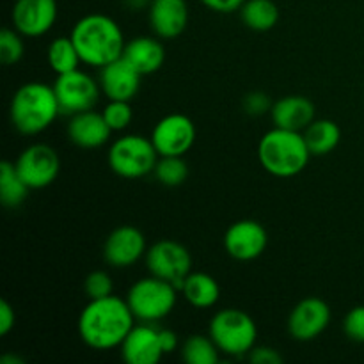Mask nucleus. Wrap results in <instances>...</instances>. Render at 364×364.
<instances>
[{
  "mask_svg": "<svg viewBox=\"0 0 364 364\" xmlns=\"http://www.w3.org/2000/svg\"><path fill=\"white\" fill-rule=\"evenodd\" d=\"M123 59L141 75H151L162 68L166 60V50L156 38L137 36L124 45Z\"/></svg>",
  "mask_w": 364,
  "mask_h": 364,
  "instance_id": "nucleus-21",
  "label": "nucleus"
},
{
  "mask_svg": "<svg viewBox=\"0 0 364 364\" xmlns=\"http://www.w3.org/2000/svg\"><path fill=\"white\" fill-rule=\"evenodd\" d=\"M60 114L53 85L27 82L11 98L9 117L13 127L23 135L45 132Z\"/></svg>",
  "mask_w": 364,
  "mask_h": 364,
  "instance_id": "nucleus-3",
  "label": "nucleus"
},
{
  "mask_svg": "<svg viewBox=\"0 0 364 364\" xmlns=\"http://www.w3.org/2000/svg\"><path fill=\"white\" fill-rule=\"evenodd\" d=\"M270 116H272L274 127L302 132L315 121V105L306 96H284L274 103Z\"/></svg>",
  "mask_w": 364,
  "mask_h": 364,
  "instance_id": "nucleus-20",
  "label": "nucleus"
},
{
  "mask_svg": "<svg viewBox=\"0 0 364 364\" xmlns=\"http://www.w3.org/2000/svg\"><path fill=\"white\" fill-rule=\"evenodd\" d=\"M84 290L91 301L114 295L112 277H110L107 272H103V270H95V272H91L87 277H85Z\"/></svg>",
  "mask_w": 364,
  "mask_h": 364,
  "instance_id": "nucleus-31",
  "label": "nucleus"
},
{
  "mask_svg": "<svg viewBox=\"0 0 364 364\" xmlns=\"http://www.w3.org/2000/svg\"><path fill=\"white\" fill-rule=\"evenodd\" d=\"M135 320L127 299L116 295L95 299L78 316V336L92 350H110L121 347Z\"/></svg>",
  "mask_w": 364,
  "mask_h": 364,
  "instance_id": "nucleus-1",
  "label": "nucleus"
},
{
  "mask_svg": "<svg viewBox=\"0 0 364 364\" xmlns=\"http://www.w3.org/2000/svg\"><path fill=\"white\" fill-rule=\"evenodd\" d=\"M272 105L274 103L270 102L269 95L263 91H252L245 95V98L242 100V107H244V110L249 116H263V114L272 110Z\"/></svg>",
  "mask_w": 364,
  "mask_h": 364,
  "instance_id": "nucleus-33",
  "label": "nucleus"
},
{
  "mask_svg": "<svg viewBox=\"0 0 364 364\" xmlns=\"http://www.w3.org/2000/svg\"><path fill=\"white\" fill-rule=\"evenodd\" d=\"M14 323H16V315H14L13 306L7 301H0V336L9 334Z\"/></svg>",
  "mask_w": 364,
  "mask_h": 364,
  "instance_id": "nucleus-35",
  "label": "nucleus"
},
{
  "mask_svg": "<svg viewBox=\"0 0 364 364\" xmlns=\"http://www.w3.org/2000/svg\"><path fill=\"white\" fill-rule=\"evenodd\" d=\"M306 139L301 132L274 127L258 144V159L263 169L277 178H291L306 169L309 162Z\"/></svg>",
  "mask_w": 364,
  "mask_h": 364,
  "instance_id": "nucleus-4",
  "label": "nucleus"
},
{
  "mask_svg": "<svg viewBox=\"0 0 364 364\" xmlns=\"http://www.w3.org/2000/svg\"><path fill=\"white\" fill-rule=\"evenodd\" d=\"M160 155L151 137L128 134L112 142L107 155L109 167L124 180H137L153 173Z\"/></svg>",
  "mask_w": 364,
  "mask_h": 364,
  "instance_id": "nucleus-6",
  "label": "nucleus"
},
{
  "mask_svg": "<svg viewBox=\"0 0 364 364\" xmlns=\"http://www.w3.org/2000/svg\"><path fill=\"white\" fill-rule=\"evenodd\" d=\"M201 2L215 13H235L240 11L245 0H201Z\"/></svg>",
  "mask_w": 364,
  "mask_h": 364,
  "instance_id": "nucleus-36",
  "label": "nucleus"
},
{
  "mask_svg": "<svg viewBox=\"0 0 364 364\" xmlns=\"http://www.w3.org/2000/svg\"><path fill=\"white\" fill-rule=\"evenodd\" d=\"M28 185L21 180L16 166L7 160L0 164V201L7 208H18L28 196Z\"/></svg>",
  "mask_w": 364,
  "mask_h": 364,
  "instance_id": "nucleus-25",
  "label": "nucleus"
},
{
  "mask_svg": "<svg viewBox=\"0 0 364 364\" xmlns=\"http://www.w3.org/2000/svg\"><path fill=\"white\" fill-rule=\"evenodd\" d=\"M68 137L75 146L84 149H95L105 144L110 139V127L103 114L96 110H85L71 116L68 123Z\"/></svg>",
  "mask_w": 364,
  "mask_h": 364,
  "instance_id": "nucleus-19",
  "label": "nucleus"
},
{
  "mask_svg": "<svg viewBox=\"0 0 364 364\" xmlns=\"http://www.w3.org/2000/svg\"><path fill=\"white\" fill-rule=\"evenodd\" d=\"M302 135H304L309 151L315 156L334 151L341 141L340 127L331 119H315Z\"/></svg>",
  "mask_w": 364,
  "mask_h": 364,
  "instance_id": "nucleus-23",
  "label": "nucleus"
},
{
  "mask_svg": "<svg viewBox=\"0 0 364 364\" xmlns=\"http://www.w3.org/2000/svg\"><path fill=\"white\" fill-rule=\"evenodd\" d=\"M208 336L223 354L240 358L255 348L258 329L247 313L237 308H228L220 309L212 316Z\"/></svg>",
  "mask_w": 364,
  "mask_h": 364,
  "instance_id": "nucleus-5",
  "label": "nucleus"
},
{
  "mask_svg": "<svg viewBox=\"0 0 364 364\" xmlns=\"http://www.w3.org/2000/svg\"><path fill=\"white\" fill-rule=\"evenodd\" d=\"M269 244L267 230L252 219H242L231 224L224 233V249L238 262H252L259 258Z\"/></svg>",
  "mask_w": 364,
  "mask_h": 364,
  "instance_id": "nucleus-12",
  "label": "nucleus"
},
{
  "mask_svg": "<svg viewBox=\"0 0 364 364\" xmlns=\"http://www.w3.org/2000/svg\"><path fill=\"white\" fill-rule=\"evenodd\" d=\"M46 57H48L50 68L57 75H64L78 70V64L82 63L80 53H78L71 36H60V38L53 39L48 46Z\"/></svg>",
  "mask_w": 364,
  "mask_h": 364,
  "instance_id": "nucleus-26",
  "label": "nucleus"
},
{
  "mask_svg": "<svg viewBox=\"0 0 364 364\" xmlns=\"http://www.w3.org/2000/svg\"><path fill=\"white\" fill-rule=\"evenodd\" d=\"M219 347L210 336L192 334L181 345V358L188 364H217L219 363Z\"/></svg>",
  "mask_w": 364,
  "mask_h": 364,
  "instance_id": "nucleus-27",
  "label": "nucleus"
},
{
  "mask_svg": "<svg viewBox=\"0 0 364 364\" xmlns=\"http://www.w3.org/2000/svg\"><path fill=\"white\" fill-rule=\"evenodd\" d=\"M146 265L151 276L169 281L181 291L185 277L191 274L192 258L185 245L174 240H160L146 251Z\"/></svg>",
  "mask_w": 364,
  "mask_h": 364,
  "instance_id": "nucleus-9",
  "label": "nucleus"
},
{
  "mask_svg": "<svg viewBox=\"0 0 364 364\" xmlns=\"http://www.w3.org/2000/svg\"><path fill=\"white\" fill-rule=\"evenodd\" d=\"M13 25L25 38L45 36L57 20L55 0H16L13 6Z\"/></svg>",
  "mask_w": 364,
  "mask_h": 364,
  "instance_id": "nucleus-15",
  "label": "nucleus"
},
{
  "mask_svg": "<svg viewBox=\"0 0 364 364\" xmlns=\"http://www.w3.org/2000/svg\"><path fill=\"white\" fill-rule=\"evenodd\" d=\"M149 27L160 39H176L188 23L187 0H151Z\"/></svg>",
  "mask_w": 364,
  "mask_h": 364,
  "instance_id": "nucleus-18",
  "label": "nucleus"
},
{
  "mask_svg": "<svg viewBox=\"0 0 364 364\" xmlns=\"http://www.w3.org/2000/svg\"><path fill=\"white\" fill-rule=\"evenodd\" d=\"M142 75L123 57L112 60L107 66L100 68V87L109 100L130 102L141 87Z\"/></svg>",
  "mask_w": 364,
  "mask_h": 364,
  "instance_id": "nucleus-17",
  "label": "nucleus"
},
{
  "mask_svg": "<svg viewBox=\"0 0 364 364\" xmlns=\"http://www.w3.org/2000/svg\"><path fill=\"white\" fill-rule=\"evenodd\" d=\"M160 341H162V347L166 354L174 352L178 348V336L174 331L169 329H160Z\"/></svg>",
  "mask_w": 364,
  "mask_h": 364,
  "instance_id": "nucleus-37",
  "label": "nucleus"
},
{
  "mask_svg": "<svg viewBox=\"0 0 364 364\" xmlns=\"http://www.w3.org/2000/svg\"><path fill=\"white\" fill-rule=\"evenodd\" d=\"M151 141L160 156H183L196 142V127L185 114H169L155 124Z\"/></svg>",
  "mask_w": 364,
  "mask_h": 364,
  "instance_id": "nucleus-11",
  "label": "nucleus"
},
{
  "mask_svg": "<svg viewBox=\"0 0 364 364\" xmlns=\"http://www.w3.org/2000/svg\"><path fill=\"white\" fill-rule=\"evenodd\" d=\"M23 41L16 28H4L0 32V60L6 66L18 64L23 57Z\"/></svg>",
  "mask_w": 364,
  "mask_h": 364,
  "instance_id": "nucleus-29",
  "label": "nucleus"
},
{
  "mask_svg": "<svg viewBox=\"0 0 364 364\" xmlns=\"http://www.w3.org/2000/svg\"><path fill=\"white\" fill-rule=\"evenodd\" d=\"M21 180L28 188H45L57 180L60 171V159L48 144H31L20 153L14 162Z\"/></svg>",
  "mask_w": 364,
  "mask_h": 364,
  "instance_id": "nucleus-10",
  "label": "nucleus"
},
{
  "mask_svg": "<svg viewBox=\"0 0 364 364\" xmlns=\"http://www.w3.org/2000/svg\"><path fill=\"white\" fill-rule=\"evenodd\" d=\"M57 102H59L60 114L75 116L78 112L92 110L100 100V82H96L91 75L80 70L70 71V73L57 75L53 82Z\"/></svg>",
  "mask_w": 364,
  "mask_h": 364,
  "instance_id": "nucleus-8",
  "label": "nucleus"
},
{
  "mask_svg": "<svg viewBox=\"0 0 364 364\" xmlns=\"http://www.w3.org/2000/svg\"><path fill=\"white\" fill-rule=\"evenodd\" d=\"M249 361L255 364H281L283 358L272 347H256L249 352Z\"/></svg>",
  "mask_w": 364,
  "mask_h": 364,
  "instance_id": "nucleus-34",
  "label": "nucleus"
},
{
  "mask_svg": "<svg viewBox=\"0 0 364 364\" xmlns=\"http://www.w3.org/2000/svg\"><path fill=\"white\" fill-rule=\"evenodd\" d=\"M121 355L128 364H156L166 355L160 341V329L149 322L134 326L121 343Z\"/></svg>",
  "mask_w": 364,
  "mask_h": 364,
  "instance_id": "nucleus-16",
  "label": "nucleus"
},
{
  "mask_svg": "<svg viewBox=\"0 0 364 364\" xmlns=\"http://www.w3.org/2000/svg\"><path fill=\"white\" fill-rule=\"evenodd\" d=\"M331 323V308L318 297H308L299 302L288 318L290 336L297 341H311L318 338Z\"/></svg>",
  "mask_w": 364,
  "mask_h": 364,
  "instance_id": "nucleus-13",
  "label": "nucleus"
},
{
  "mask_svg": "<svg viewBox=\"0 0 364 364\" xmlns=\"http://www.w3.org/2000/svg\"><path fill=\"white\" fill-rule=\"evenodd\" d=\"M0 363L2 364H23V359H20L18 355L9 354V355H4V358L0 359Z\"/></svg>",
  "mask_w": 364,
  "mask_h": 364,
  "instance_id": "nucleus-39",
  "label": "nucleus"
},
{
  "mask_svg": "<svg viewBox=\"0 0 364 364\" xmlns=\"http://www.w3.org/2000/svg\"><path fill=\"white\" fill-rule=\"evenodd\" d=\"M70 36L80 53L82 63L95 68H103L123 57L127 45L117 21L98 13L82 16L73 25Z\"/></svg>",
  "mask_w": 364,
  "mask_h": 364,
  "instance_id": "nucleus-2",
  "label": "nucleus"
},
{
  "mask_svg": "<svg viewBox=\"0 0 364 364\" xmlns=\"http://www.w3.org/2000/svg\"><path fill=\"white\" fill-rule=\"evenodd\" d=\"M240 18L251 31L265 32L276 27L279 9L272 0H245L240 7Z\"/></svg>",
  "mask_w": 364,
  "mask_h": 364,
  "instance_id": "nucleus-24",
  "label": "nucleus"
},
{
  "mask_svg": "<svg viewBox=\"0 0 364 364\" xmlns=\"http://www.w3.org/2000/svg\"><path fill=\"white\" fill-rule=\"evenodd\" d=\"M343 331L348 340L364 343V306H355L343 320Z\"/></svg>",
  "mask_w": 364,
  "mask_h": 364,
  "instance_id": "nucleus-32",
  "label": "nucleus"
},
{
  "mask_svg": "<svg viewBox=\"0 0 364 364\" xmlns=\"http://www.w3.org/2000/svg\"><path fill=\"white\" fill-rule=\"evenodd\" d=\"M124 6L132 11H141L142 7H149L151 0H123Z\"/></svg>",
  "mask_w": 364,
  "mask_h": 364,
  "instance_id": "nucleus-38",
  "label": "nucleus"
},
{
  "mask_svg": "<svg viewBox=\"0 0 364 364\" xmlns=\"http://www.w3.org/2000/svg\"><path fill=\"white\" fill-rule=\"evenodd\" d=\"M181 294L187 302L198 309H208L219 302L220 288L215 277L206 272H191L185 277Z\"/></svg>",
  "mask_w": 364,
  "mask_h": 364,
  "instance_id": "nucleus-22",
  "label": "nucleus"
},
{
  "mask_svg": "<svg viewBox=\"0 0 364 364\" xmlns=\"http://www.w3.org/2000/svg\"><path fill=\"white\" fill-rule=\"evenodd\" d=\"M176 301V287L156 276L135 281L127 295V302L135 318L149 323L166 318L174 309Z\"/></svg>",
  "mask_w": 364,
  "mask_h": 364,
  "instance_id": "nucleus-7",
  "label": "nucleus"
},
{
  "mask_svg": "<svg viewBox=\"0 0 364 364\" xmlns=\"http://www.w3.org/2000/svg\"><path fill=\"white\" fill-rule=\"evenodd\" d=\"M102 114L112 132H121L128 128L132 117H134L130 102H121V100H109Z\"/></svg>",
  "mask_w": 364,
  "mask_h": 364,
  "instance_id": "nucleus-30",
  "label": "nucleus"
},
{
  "mask_svg": "<svg viewBox=\"0 0 364 364\" xmlns=\"http://www.w3.org/2000/svg\"><path fill=\"white\" fill-rule=\"evenodd\" d=\"M146 238L134 226H119L107 237L103 258L114 269H128L146 256Z\"/></svg>",
  "mask_w": 364,
  "mask_h": 364,
  "instance_id": "nucleus-14",
  "label": "nucleus"
},
{
  "mask_svg": "<svg viewBox=\"0 0 364 364\" xmlns=\"http://www.w3.org/2000/svg\"><path fill=\"white\" fill-rule=\"evenodd\" d=\"M153 174L166 187H178L187 180L188 167L183 156H160Z\"/></svg>",
  "mask_w": 364,
  "mask_h": 364,
  "instance_id": "nucleus-28",
  "label": "nucleus"
}]
</instances>
